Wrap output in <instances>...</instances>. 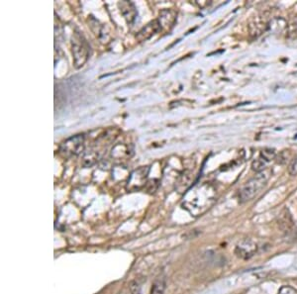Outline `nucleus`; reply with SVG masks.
Wrapping results in <instances>:
<instances>
[{
  "label": "nucleus",
  "instance_id": "f03ea898",
  "mask_svg": "<svg viewBox=\"0 0 297 294\" xmlns=\"http://www.w3.org/2000/svg\"><path fill=\"white\" fill-rule=\"evenodd\" d=\"M271 174V170L267 168L261 172H259L255 178L250 180L247 184H245L239 191V199L240 202L245 203L254 199L266 187L270 176Z\"/></svg>",
  "mask_w": 297,
  "mask_h": 294
},
{
  "label": "nucleus",
  "instance_id": "a211bd4d",
  "mask_svg": "<svg viewBox=\"0 0 297 294\" xmlns=\"http://www.w3.org/2000/svg\"><path fill=\"white\" fill-rule=\"evenodd\" d=\"M131 292L132 294H141V286L137 280L131 283Z\"/></svg>",
  "mask_w": 297,
  "mask_h": 294
},
{
  "label": "nucleus",
  "instance_id": "2eb2a0df",
  "mask_svg": "<svg viewBox=\"0 0 297 294\" xmlns=\"http://www.w3.org/2000/svg\"><path fill=\"white\" fill-rule=\"evenodd\" d=\"M260 157L262 159H264L268 163L270 161H271L272 160H274L276 158V153L273 149H270V148H267V149H264L260 155Z\"/></svg>",
  "mask_w": 297,
  "mask_h": 294
},
{
  "label": "nucleus",
  "instance_id": "f3484780",
  "mask_svg": "<svg viewBox=\"0 0 297 294\" xmlns=\"http://www.w3.org/2000/svg\"><path fill=\"white\" fill-rule=\"evenodd\" d=\"M278 294H297V290L294 289V288L291 287V286L285 285V286H282V287L279 289Z\"/></svg>",
  "mask_w": 297,
  "mask_h": 294
},
{
  "label": "nucleus",
  "instance_id": "f8f14e48",
  "mask_svg": "<svg viewBox=\"0 0 297 294\" xmlns=\"http://www.w3.org/2000/svg\"><path fill=\"white\" fill-rule=\"evenodd\" d=\"M133 154V150H130V146L127 145H116L111 151V157L116 160H123L130 158Z\"/></svg>",
  "mask_w": 297,
  "mask_h": 294
},
{
  "label": "nucleus",
  "instance_id": "ddd939ff",
  "mask_svg": "<svg viewBox=\"0 0 297 294\" xmlns=\"http://www.w3.org/2000/svg\"><path fill=\"white\" fill-rule=\"evenodd\" d=\"M165 290V280L163 278H159L155 280L152 284L151 294H163Z\"/></svg>",
  "mask_w": 297,
  "mask_h": 294
},
{
  "label": "nucleus",
  "instance_id": "0eeeda50",
  "mask_svg": "<svg viewBox=\"0 0 297 294\" xmlns=\"http://www.w3.org/2000/svg\"><path fill=\"white\" fill-rule=\"evenodd\" d=\"M268 22L265 16L258 15L252 17L248 22L249 34L252 38H258L261 36L267 29Z\"/></svg>",
  "mask_w": 297,
  "mask_h": 294
},
{
  "label": "nucleus",
  "instance_id": "f257e3e1",
  "mask_svg": "<svg viewBox=\"0 0 297 294\" xmlns=\"http://www.w3.org/2000/svg\"><path fill=\"white\" fill-rule=\"evenodd\" d=\"M216 201V189L209 184L194 187L187 193L183 206L192 216L204 214Z\"/></svg>",
  "mask_w": 297,
  "mask_h": 294
},
{
  "label": "nucleus",
  "instance_id": "423d86ee",
  "mask_svg": "<svg viewBox=\"0 0 297 294\" xmlns=\"http://www.w3.org/2000/svg\"><path fill=\"white\" fill-rule=\"evenodd\" d=\"M258 251V245L252 240H244L237 245L235 253L242 260L251 259Z\"/></svg>",
  "mask_w": 297,
  "mask_h": 294
},
{
  "label": "nucleus",
  "instance_id": "4468645a",
  "mask_svg": "<svg viewBox=\"0 0 297 294\" xmlns=\"http://www.w3.org/2000/svg\"><path fill=\"white\" fill-rule=\"evenodd\" d=\"M267 164H268V162L264 159H262L261 157H259L258 159H256L253 161L252 168H253V170H255V171H257L259 173V172L267 169Z\"/></svg>",
  "mask_w": 297,
  "mask_h": 294
},
{
  "label": "nucleus",
  "instance_id": "9d476101",
  "mask_svg": "<svg viewBox=\"0 0 297 294\" xmlns=\"http://www.w3.org/2000/svg\"><path fill=\"white\" fill-rule=\"evenodd\" d=\"M118 6H119V8H120L121 14L127 21V23L132 24L137 17V9H136L134 3L131 1H126V0H124V1L119 2Z\"/></svg>",
  "mask_w": 297,
  "mask_h": 294
},
{
  "label": "nucleus",
  "instance_id": "7ed1b4c3",
  "mask_svg": "<svg viewBox=\"0 0 297 294\" xmlns=\"http://www.w3.org/2000/svg\"><path fill=\"white\" fill-rule=\"evenodd\" d=\"M72 53L74 64L77 69L81 68L88 60L89 44L81 32H75L72 37Z\"/></svg>",
  "mask_w": 297,
  "mask_h": 294
},
{
  "label": "nucleus",
  "instance_id": "20e7f679",
  "mask_svg": "<svg viewBox=\"0 0 297 294\" xmlns=\"http://www.w3.org/2000/svg\"><path fill=\"white\" fill-rule=\"evenodd\" d=\"M84 151V136L76 135L67 139L59 147V153L66 158L76 157Z\"/></svg>",
  "mask_w": 297,
  "mask_h": 294
},
{
  "label": "nucleus",
  "instance_id": "9b49d317",
  "mask_svg": "<svg viewBox=\"0 0 297 294\" xmlns=\"http://www.w3.org/2000/svg\"><path fill=\"white\" fill-rule=\"evenodd\" d=\"M193 184V173L190 171H186L182 176L178 179L176 183V189L178 190L180 193H185L187 192Z\"/></svg>",
  "mask_w": 297,
  "mask_h": 294
},
{
  "label": "nucleus",
  "instance_id": "6e6552de",
  "mask_svg": "<svg viewBox=\"0 0 297 294\" xmlns=\"http://www.w3.org/2000/svg\"><path fill=\"white\" fill-rule=\"evenodd\" d=\"M161 24L158 19L151 21L146 26H144L136 35V39L139 42H144L151 39L154 35H156L159 31H161Z\"/></svg>",
  "mask_w": 297,
  "mask_h": 294
},
{
  "label": "nucleus",
  "instance_id": "39448f33",
  "mask_svg": "<svg viewBox=\"0 0 297 294\" xmlns=\"http://www.w3.org/2000/svg\"><path fill=\"white\" fill-rule=\"evenodd\" d=\"M150 171L149 166H141L137 169H135L129 178L128 181V188L130 190H136L141 188L148 178V174Z\"/></svg>",
  "mask_w": 297,
  "mask_h": 294
},
{
  "label": "nucleus",
  "instance_id": "1a4fd4ad",
  "mask_svg": "<svg viewBox=\"0 0 297 294\" xmlns=\"http://www.w3.org/2000/svg\"><path fill=\"white\" fill-rule=\"evenodd\" d=\"M162 30L169 31L175 24L176 12L173 9H163L160 12V17L158 18Z\"/></svg>",
  "mask_w": 297,
  "mask_h": 294
},
{
  "label": "nucleus",
  "instance_id": "dca6fc26",
  "mask_svg": "<svg viewBox=\"0 0 297 294\" xmlns=\"http://www.w3.org/2000/svg\"><path fill=\"white\" fill-rule=\"evenodd\" d=\"M288 172L290 175H297V157L294 158L289 163Z\"/></svg>",
  "mask_w": 297,
  "mask_h": 294
}]
</instances>
